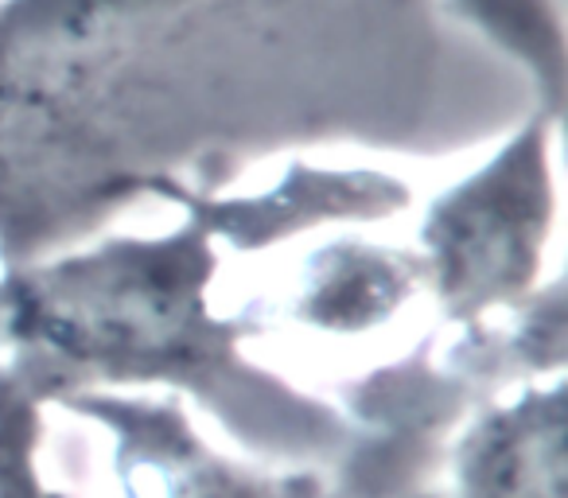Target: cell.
Segmentation results:
<instances>
[{
	"mask_svg": "<svg viewBox=\"0 0 568 498\" xmlns=\"http://www.w3.org/2000/svg\"><path fill=\"white\" fill-rule=\"evenodd\" d=\"M440 0H0V262L308 144L440 152Z\"/></svg>",
	"mask_w": 568,
	"mask_h": 498,
	"instance_id": "6da1fadb",
	"label": "cell"
},
{
	"mask_svg": "<svg viewBox=\"0 0 568 498\" xmlns=\"http://www.w3.org/2000/svg\"><path fill=\"white\" fill-rule=\"evenodd\" d=\"M164 203L180 206L164 234L102 237L0 273V363L43 405L156 386L261 464H335L351 444L339 405L253 363L245 343L273 327L214 304L219 230L191 191Z\"/></svg>",
	"mask_w": 568,
	"mask_h": 498,
	"instance_id": "7a4b0ae2",
	"label": "cell"
},
{
	"mask_svg": "<svg viewBox=\"0 0 568 498\" xmlns=\"http://www.w3.org/2000/svg\"><path fill=\"white\" fill-rule=\"evenodd\" d=\"M557 113L534 105L487 164L428 206L417 254L444 327L503 316L541 285L545 242L557 218Z\"/></svg>",
	"mask_w": 568,
	"mask_h": 498,
	"instance_id": "3957f363",
	"label": "cell"
},
{
	"mask_svg": "<svg viewBox=\"0 0 568 498\" xmlns=\"http://www.w3.org/2000/svg\"><path fill=\"white\" fill-rule=\"evenodd\" d=\"M59 405L110 436L118 498H335L332 471L320 464L281 467L219 451L180 397L74 394Z\"/></svg>",
	"mask_w": 568,
	"mask_h": 498,
	"instance_id": "277c9868",
	"label": "cell"
},
{
	"mask_svg": "<svg viewBox=\"0 0 568 498\" xmlns=\"http://www.w3.org/2000/svg\"><path fill=\"white\" fill-rule=\"evenodd\" d=\"M565 378L534 382L483 405L444 464L448 498H568Z\"/></svg>",
	"mask_w": 568,
	"mask_h": 498,
	"instance_id": "5b68a950",
	"label": "cell"
},
{
	"mask_svg": "<svg viewBox=\"0 0 568 498\" xmlns=\"http://www.w3.org/2000/svg\"><path fill=\"white\" fill-rule=\"evenodd\" d=\"M425 293V257L402 245L339 237L312 250L276 296L250 304L268 327L273 319L320 335H371L394 324L405 304Z\"/></svg>",
	"mask_w": 568,
	"mask_h": 498,
	"instance_id": "8992f818",
	"label": "cell"
},
{
	"mask_svg": "<svg viewBox=\"0 0 568 498\" xmlns=\"http://www.w3.org/2000/svg\"><path fill=\"white\" fill-rule=\"evenodd\" d=\"M448 20L479 32L495 51L510 55L534 87V105L560 118L568 48L552 0H440Z\"/></svg>",
	"mask_w": 568,
	"mask_h": 498,
	"instance_id": "52a82bcc",
	"label": "cell"
},
{
	"mask_svg": "<svg viewBox=\"0 0 568 498\" xmlns=\"http://www.w3.org/2000/svg\"><path fill=\"white\" fill-rule=\"evenodd\" d=\"M43 402L0 363V498H67L40 471Z\"/></svg>",
	"mask_w": 568,
	"mask_h": 498,
	"instance_id": "ba28073f",
	"label": "cell"
}]
</instances>
